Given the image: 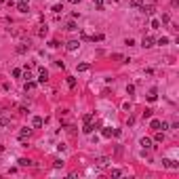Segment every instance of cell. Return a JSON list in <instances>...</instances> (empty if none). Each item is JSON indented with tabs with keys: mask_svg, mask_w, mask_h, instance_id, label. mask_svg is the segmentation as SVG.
Here are the masks:
<instances>
[{
	"mask_svg": "<svg viewBox=\"0 0 179 179\" xmlns=\"http://www.w3.org/2000/svg\"><path fill=\"white\" fill-rule=\"evenodd\" d=\"M30 46H32V42H30V40H23L21 44H17V48H15V51H17L19 55H23V53H28V51H30Z\"/></svg>",
	"mask_w": 179,
	"mask_h": 179,
	"instance_id": "6da1fadb",
	"label": "cell"
},
{
	"mask_svg": "<svg viewBox=\"0 0 179 179\" xmlns=\"http://www.w3.org/2000/svg\"><path fill=\"white\" fill-rule=\"evenodd\" d=\"M107 164H110V158H107V156H99V158L95 160V166H99V169H105Z\"/></svg>",
	"mask_w": 179,
	"mask_h": 179,
	"instance_id": "7a4b0ae2",
	"label": "cell"
},
{
	"mask_svg": "<svg viewBox=\"0 0 179 179\" xmlns=\"http://www.w3.org/2000/svg\"><path fill=\"white\" fill-rule=\"evenodd\" d=\"M46 80H48V72H46L44 68H40V70H38V82H40V84H44Z\"/></svg>",
	"mask_w": 179,
	"mask_h": 179,
	"instance_id": "3957f363",
	"label": "cell"
},
{
	"mask_svg": "<svg viewBox=\"0 0 179 179\" xmlns=\"http://www.w3.org/2000/svg\"><path fill=\"white\" fill-rule=\"evenodd\" d=\"M30 135H32L30 129H21V133H19V141H21V145H25V139H28Z\"/></svg>",
	"mask_w": 179,
	"mask_h": 179,
	"instance_id": "277c9868",
	"label": "cell"
},
{
	"mask_svg": "<svg viewBox=\"0 0 179 179\" xmlns=\"http://www.w3.org/2000/svg\"><path fill=\"white\" fill-rule=\"evenodd\" d=\"M141 46H143V48H152V46H154V38H152V36H145L143 40H141Z\"/></svg>",
	"mask_w": 179,
	"mask_h": 179,
	"instance_id": "5b68a950",
	"label": "cell"
},
{
	"mask_svg": "<svg viewBox=\"0 0 179 179\" xmlns=\"http://www.w3.org/2000/svg\"><path fill=\"white\" fill-rule=\"evenodd\" d=\"M78 46H80L78 40H70V42H66V48H68V51H76Z\"/></svg>",
	"mask_w": 179,
	"mask_h": 179,
	"instance_id": "8992f818",
	"label": "cell"
},
{
	"mask_svg": "<svg viewBox=\"0 0 179 179\" xmlns=\"http://www.w3.org/2000/svg\"><path fill=\"white\" fill-rule=\"evenodd\" d=\"M141 11H143L145 15H154V13H156V7H154V4H148V7H145V4H143Z\"/></svg>",
	"mask_w": 179,
	"mask_h": 179,
	"instance_id": "52a82bcc",
	"label": "cell"
},
{
	"mask_svg": "<svg viewBox=\"0 0 179 179\" xmlns=\"http://www.w3.org/2000/svg\"><path fill=\"white\" fill-rule=\"evenodd\" d=\"M162 164H164V166H169V169H179V164H177V162H175V160H169V158H166V160H162Z\"/></svg>",
	"mask_w": 179,
	"mask_h": 179,
	"instance_id": "ba28073f",
	"label": "cell"
},
{
	"mask_svg": "<svg viewBox=\"0 0 179 179\" xmlns=\"http://www.w3.org/2000/svg\"><path fill=\"white\" fill-rule=\"evenodd\" d=\"M17 11H19V13H28V11H30L28 2H25V0H23V2H19V4H17Z\"/></svg>",
	"mask_w": 179,
	"mask_h": 179,
	"instance_id": "9c48e42d",
	"label": "cell"
},
{
	"mask_svg": "<svg viewBox=\"0 0 179 179\" xmlns=\"http://www.w3.org/2000/svg\"><path fill=\"white\" fill-rule=\"evenodd\" d=\"M158 99V91L156 89H150V93H148V101H156Z\"/></svg>",
	"mask_w": 179,
	"mask_h": 179,
	"instance_id": "30bf717a",
	"label": "cell"
},
{
	"mask_svg": "<svg viewBox=\"0 0 179 179\" xmlns=\"http://www.w3.org/2000/svg\"><path fill=\"white\" fill-rule=\"evenodd\" d=\"M42 122H44V120H42L40 116H34V120H32V127H34V129H40Z\"/></svg>",
	"mask_w": 179,
	"mask_h": 179,
	"instance_id": "8fae6325",
	"label": "cell"
},
{
	"mask_svg": "<svg viewBox=\"0 0 179 179\" xmlns=\"http://www.w3.org/2000/svg\"><path fill=\"white\" fill-rule=\"evenodd\" d=\"M139 143H141V148H143V150H150V148H152V139H148V137H143Z\"/></svg>",
	"mask_w": 179,
	"mask_h": 179,
	"instance_id": "7c38bea8",
	"label": "cell"
},
{
	"mask_svg": "<svg viewBox=\"0 0 179 179\" xmlns=\"http://www.w3.org/2000/svg\"><path fill=\"white\" fill-rule=\"evenodd\" d=\"M46 34H48V28H46V25H40V28H38V36L44 38Z\"/></svg>",
	"mask_w": 179,
	"mask_h": 179,
	"instance_id": "4fadbf2b",
	"label": "cell"
},
{
	"mask_svg": "<svg viewBox=\"0 0 179 179\" xmlns=\"http://www.w3.org/2000/svg\"><path fill=\"white\" fill-rule=\"evenodd\" d=\"M93 4H95V9H97V11H103V4H105V0H93Z\"/></svg>",
	"mask_w": 179,
	"mask_h": 179,
	"instance_id": "5bb4252c",
	"label": "cell"
},
{
	"mask_svg": "<svg viewBox=\"0 0 179 179\" xmlns=\"http://www.w3.org/2000/svg\"><path fill=\"white\" fill-rule=\"evenodd\" d=\"M66 30H68V32H76V30H78V25H76V23H74V21H68V25H66Z\"/></svg>",
	"mask_w": 179,
	"mask_h": 179,
	"instance_id": "9a60e30c",
	"label": "cell"
},
{
	"mask_svg": "<svg viewBox=\"0 0 179 179\" xmlns=\"http://www.w3.org/2000/svg\"><path fill=\"white\" fill-rule=\"evenodd\" d=\"M156 44H160V46H164V44H169V38L166 36H162V38H158V40H154Z\"/></svg>",
	"mask_w": 179,
	"mask_h": 179,
	"instance_id": "2e32d148",
	"label": "cell"
},
{
	"mask_svg": "<svg viewBox=\"0 0 179 179\" xmlns=\"http://www.w3.org/2000/svg\"><path fill=\"white\" fill-rule=\"evenodd\" d=\"M19 166H32V160L30 158H19Z\"/></svg>",
	"mask_w": 179,
	"mask_h": 179,
	"instance_id": "e0dca14e",
	"label": "cell"
},
{
	"mask_svg": "<svg viewBox=\"0 0 179 179\" xmlns=\"http://www.w3.org/2000/svg\"><path fill=\"white\" fill-rule=\"evenodd\" d=\"M131 7L133 9H141L143 7V0H131Z\"/></svg>",
	"mask_w": 179,
	"mask_h": 179,
	"instance_id": "ac0fdd59",
	"label": "cell"
},
{
	"mask_svg": "<svg viewBox=\"0 0 179 179\" xmlns=\"http://www.w3.org/2000/svg\"><path fill=\"white\" fill-rule=\"evenodd\" d=\"M7 127H11V120L9 118H0V129H7Z\"/></svg>",
	"mask_w": 179,
	"mask_h": 179,
	"instance_id": "d6986e66",
	"label": "cell"
},
{
	"mask_svg": "<svg viewBox=\"0 0 179 179\" xmlns=\"http://www.w3.org/2000/svg\"><path fill=\"white\" fill-rule=\"evenodd\" d=\"M150 127L154 129V131H160V120H156V118H154V120L150 122Z\"/></svg>",
	"mask_w": 179,
	"mask_h": 179,
	"instance_id": "ffe728a7",
	"label": "cell"
},
{
	"mask_svg": "<svg viewBox=\"0 0 179 179\" xmlns=\"http://www.w3.org/2000/svg\"><path fill=\"white\" fill-rule=\"evenodd\" d=\"M101 135H103V137H112V135H114V131H112L110 127H105L103 131H101Z\"/></svg>",
	"mask_w": 179,
	"mask_h": 179,
	"instance_id": "44dd1931",
	"label": "cell"
},
{
	"mask_svg": "<svg viewBox=\"0 0 179 179\" xmlns=\"http://www.w3.org/2000/svg\"><path fill=\"white\" fill-rule=\"evenodd\" d=\"M89 63H78V72H89Z\"/></svg>",
	"mask_w": 179,
	"mask_h": 179,
	"instance_id": "7402d4cb",
	"label": "cell"
},
{
	"mask_svg": "<svg viewBox=\"0 0 179 179\" xmlns=\"http://www.w3.org/2000/svg\"><path fill=\"white\" fill-rule=\"evenodd\" d=\"M53 13H55V15L63 13V4H55V7H53Z\"/></svg>",
	"mask_w": 179,
	"mask_h": 179,
	"instance_id": "603a6c76",
	"label": "cell"
},
{
	"mask_svg": "<svg viewBox=\"0 0 179 179\" xmlns=\"http://www.w3.org/2000/svg\"><path fill=\"white\" fill-rule=\"evenodd\" d=\"M68 86H70V89L76 86V78H74V76H68Z\"/></svg>",
	"mask_w": 179,
	"mask_h": 179,
	"instance_id": "cb8c5ba5",
	"label": "cell"
},
{
	"mask_svg": "<svg viewBox=\"0 0 179 179\" xmlns=\"http://www.w3.org/2000/svg\"><path fill=\"white\" fill-rule=\"evenodd\" d=\"M34 89H36V82L28 80V82H25V91H34Z\"/></svg>",
	"mask_w": 179,
	"mask_h": 179,
	"instance_id": "d4e9b609",
	"label": "cell"
},
{
	"mask_svg": "<svg viewBox=\"0 0 179 179\" xmlns=\"http://www.w3.org/2000/svg\"><path fill=\"white\" fill-rule=\"evenodd\" d=\"M91 40H93V42H101V40H103V34H97V36H91Z\"/></svg>",
	"mask_w": 179,
	"mask_h": 179,
	"instance_id": "484cf974",
	"label": "cell"
},
{
	"mask_svg": "<svg viewBox=\"0 0 179 179\" xmlns=\"http://www.w3.org/2000/svg\"><path fill=\"white\" fill-rule=\"evenodd\" d=\"M152 28L158 30V28H160V19H152Z\"/></svg>",
	"mask_w": 179,
	"mask_h": 179,
	"instance_id": "4316f807",
	"label": "cell"
},
{
	"mask_svg": "<svg viewBox=\"0 0 179 179\" xmlns=\"http://www.w3.org/2000/svg\"><path fill=\"white\" fill-rule=\"evenodd\" d=\"M93 118H95L93 114H84V118H82V120H84V122H93Z\"/></svg>",
	"mask_w": 179,
	"mask_h": 179,
	"instance_id": "83f0119b",
	"label": "cell"
},
{
	"mask_svg": "<svg viewBox=\"0 0 179 179\" xmlns=\"http://www.w3.org/2000/svg\"><path fill=\"white\" fill-rule=\"evenodd\" d=\"M23 78H25V80H32V72H30L28 68H25V72H23Z\"/></svg>",
	"mask_w": 179,
	"mask_h": 179,
	"instance_id": "f1b7e54d",
	"label": "cell"
},
{
	"mask_svg": "<svg viewBox=\"0 0 179 179\" xmlns=\"http://www.w3.org/2000/svg\"><path fill=\"white\" fill-rule=\"evenodd\" d=\"M154 139H156V141H162V139H164V133H160V131H158V133H156V137H154Z\"/></svg>",
	"mask_w": 179,
	"mask_h": 179,
	"instance_id": "f546056e",
	"label": "cell"
},
{
	"mask_svg": "<svg viewBox=\"0 0 179 179\" xmlns=\"http://www.w3.org/2000/svg\"><path fill=\"white\" fill-rule=\"evenodd\" d=\"M127 93H129V95L135 93V84H129V86H127Z\"/></svg>",
	"mask_w": 179,
	"mask_h": 179,
	"instance_id": "4dcf8cb0",
	"label": "cell"
},
{
	"mask_svg": "<svg viewBox=\"0 0 179 179\" xmlns=\"http://www.w3.org/2000/svg\"><path fill=\"white\" fill-rule=\"evenodd\" d=\"M120 175H122L120 169H114V171H112V177H120Z\"/></svg>",
	"mask_w": 179,
	"mask_h": 179,
	"instance_id": "1f68e13d",
	"label": "cell"
},
{
	"mask_svg": "<svg viewBox=\"0 0 179 179\" xmlns=\"http://www.w3.org/2000/svg\"><path fill=\"white\" fill-rule=\"evenodd\" d=\"M19 76H21V70L15 68V70H13V78H19Z\"/></svg>",
	"mask_w": 179,
	"mask_h": 179,
	"instance_id": "d6a6232c",
	"label": "cell"
},
{
	"mask_svg": "<svg viewBox=\"0 0 179 179\" xmlns=\"http://www.w3.org/2000/svg\"><path fill=\"white\" fill-rule=\"evenodd\" d=\"M48 46H51V48H57L59 42H57V40H51V42H48Z\"/></svg>",
	"mask_w": 179,
	"mask_h": 179,
	"instance_id": "836d02e7",
	"label": "cell"
},
{
	"mask_svg": "<svg viewBox=\"0 0 179 179\" xmlns=\"http://www.w3.org/2000/svg\"><path fill=\"white\" fill-rule=\"evenodd\" d=\"M63 166V160H55V169H61Z\"/></svg>",
	"mask_w": 179,
	"mask_h": 179,
	"instance_id": "e575fe53",
	"label": "cell"
},
{
	"mask_svg": "<svg viewBox=\"0 0 179 179\" xmlns=\"http://www.w3.org/2000/svg\"><path fill=\"white\" fill-rule=\"evenodd\" d=\"M150 116H152V110H145L143 112V120H145V118H150Z\"/></svg>",
	"mask_w": 179,
	"mask_h": 179,
	"instance_id": "d590c367",
	"label": "cell"
},
{
	"mask_svg": "<svg viewBox=\"0 0 179 179\" xmlns=\"http://www.w3.org/2000/svg\"><path fill=\"white\" fill-rule=\"evenodd\" d=\"M68 2H72V4H78V2H80V0H68Z\"/></svg>",
	"mask_w": 179,
	"mask_h": 179,
	"instance_id": "8d00e7d4",
	"label": "cell"
},
{
	"mask_svg": "<svg viewBox=\"0 0 179 179\" xmlns=\"http://www.w3.org/2000/svg\"><path fill=\"white\" fill-rule=\"evenodd\" d=\"M2 4H4V0H0V7H2Z\"/></svg>",
	"mask_w": 179,
	"mask_h": 179,
	"instance_id": "74e56055",
	"label": "cell"
},
{
	"mask_svg": "<svg viewBox=\"0 0 179 179\" xmlns=\"http://www.w3.org/2000/svg\"><path fill=\"white\" fill-rule=\"evenodd\" d=\"M19 2H23V0H19Z\"/></svg>",
	"mask_w": 179,
	"mask_h": 179,
	"instance_id": "f35d334b",
	"label": "cell"
}]
</instances>
